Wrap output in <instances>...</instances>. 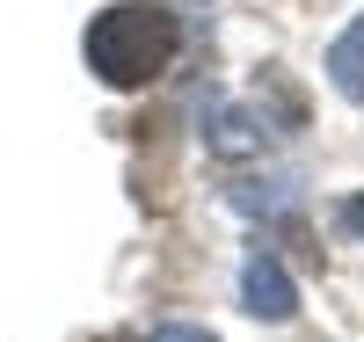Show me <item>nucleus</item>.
Listing matches in <instances>:
<instances>
[{
	"instance_id": "nucleus-6",
	"label": "nucleus",
	"mask_w": 364,
	"mask_h": 342,
	"mask_svg": "<svg viewBox=\"0 0 364 342\" xmlns=\"http://www.w3.org/2000/svg\"><path fill=\"white\" fill-rule=\"evenodd\" d=\"M343 219H350V226L364 233V197H357V204H343Z\"/></svg>"
},
{
	"instance_id": "nucleus-4",
	"label": "nucleus",
	"mask_w": 364,
	"mask_h": 342,
	"mask_svg": "<svg viewBox=\"0 0 364 342\" xmlns=\"http://www.w3.org/2000/svg\"><path fill=\"white\" fill-rule=\"evenodd\" d=\"M328 80H336L343 102H364V15L343 29L336 44H328Z\"/></svg>"
},
{
	"instance_id": "nucleus-1",
	"label": "nucleus",
	"mask_w": 364,
	"mask_h": 342,
	"mask_svg": "<svg viewBox=\"0 0 364 342\" xmlns=\"http://www.w3.org/2000/svg\"><path fill=\"white\" fill-rule=\"evenodd\" d=\"M182 44V29L168 8H146V0H124V8H102L87 22V66L109 87H146L168 73V58Z\"/></svg>"
},
{
	"instance_id": "nucleus-2",
	"label": "nucleus",
	"mask_w": 364,
	"mask_h": 342,
	"mask_svg": "<svg viewBox=\"0 0 364 342\" xmlns=\"http://www.w3.org/2000/svg\"><path fill=\"white\" fill-rule=\"evenodd\" d=\"M240 306H248L255 321H291L299 314V284L284 277L277 255H248V269H240Z\"/></svg>"
},
{
	"instance_id": "nucleus-5",
	"label": "nucleus",
	"mask_w": 364,
	"mask_h": 342,
	"mask_svg": "<svg viewBox=\"0 0 364 342\" xmlns=\"http://www.w3.org/2000/svg\"><path fill=\"white\" fill-rule=\"evenodd\" d=\"M154 342H219L211 328H190V321H168V328H154Z\"/></svg>"
},
{
	"instance_id": "nucleus-3",
	"label": "nucleus",
	"mask_w": 364,
	"mask_h": 342,
	"mask_svg": "<svg viewBox=\"0 0 364 342\" xmlns=\"http://www.w3.org/2000/svg\"><path fill=\"white\" fill-rule=\"evenodd\" d=\"M204 132H211V153H219V161H248V153H262V124L248 117V109H211L204 117Z\"/></svg>"
}]
</instances>
